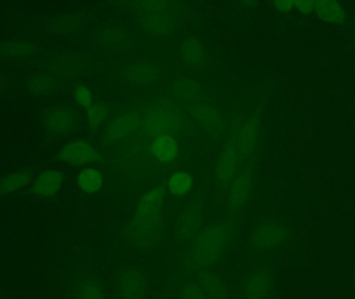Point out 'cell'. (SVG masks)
Instances as JSON below:
<instances>
[{
  "mask_svg": "<svg viewBox=\"0 0 355 299\" xmlns=\"http://www.w3.org/2000/svg\"><path fill=\"white\" fill-rule=\"evenodd\" d=\"M233 237V223L227 219L202 228L190 242L188 267L198 273L214 271L225 261Z\"/></svg>",
  "mask_w": 355,
  "mask_h": 299,
  "instance_id": "obj_1",
  "label": "cell"
},
{
  "mask_svg": "<svg viewBox=\"0 0 355 299\" xmlns=\"http://www.w3.org/2000/svg\"><path fill=\"white\" fill-rule=\"evenodd\" d=\"M166 196V187L158 186L139 200L127 232L131 250L147 253L157 246Z\"/></svg>",
  "mask_w": 355,
  "mask_h": 299,
  "instance_id": "obj_2",
  "label": "cell"
},
{
  "mask_svg": "<svg viewBox=\"0 0 355 299\" xmlns=\"http://www.w3.org/2000/svg\"><path fill=\"white\" fill-rule=\"evenodd\" d=\"M184 118L181 110L172 102L160 101L149 108L144 118V131L150 137L173 135L183 127Z\"/></svg>",
  "mask_w": 355,
  "mask_h": 299,
  "instance_id": "obj_3",
  "label": "cell"
},
{
  "mask_svg": "<svg viewBox=\"0 0 355 299\" xmlns=\"http://www.w3.org/2000/svg\"><path fill=\"white\" fill-rule=\"evenodd\" d=\"M114 299H148L149 288L145 273L135 265L119 267L110 281Z\"/></svg>",
  "mask_w": 355,
  "mask_h": 299,
  "instance_id": "obj_4",
  "label": "cell"
},
{
  "mask_svg": "<svg viewBox=\"0 0 355 299\" xmlns=\"http://www.w3.org/2000/svg\"><path fill=\"white\" fill-rule=\"evenodd\" d=\"M287 225L275 219H265L252 229L250 246L254 252L269 254L279 250L289 240Z\"/></svg>",
  "mask_w": 355,
  "mask_h": 299,
  "instance_id": "obj_5",
  "label": "cell"
},
{
  "mask_svg": "<svg viewBox=\"0 0 355 299\" xmlns=\"http://www.w3.org/2000/svg\"><path fill=\"white\" fill-rule=\"evenodd\" d=\"M70 299H110L101 280L89 271H79L71 280Z\"/></svg>",
  "mask_w": 355,
  "mask_h": 299,
  "instance_id": "obj_6",
  "label": "cell"
},
{
  "mask_svg": "<svg viewBox=\"0 0 355 299\" xmlns=\"http://www.w3.org/2000/svg\"><path fill=\"white\" fill-rule=\"evenodd\" d=\"M254 173L250 169H243L238 173L227 192V209L231 215H237L243 210L254 190Z\"/></svg>",
  "mask_w": 355,
  "mask_h": 299,
  "instance_id": "obj_7",
  "label": "cell"
},
{
  "mask_svg": "<svg viewBox=\"0 0 355 299\" xmlns=\"http://www.w3.org/2000/svg\"><path fill=\"white\" fill-rule=\"evenodd\" d=\"M44 127L48 135L54 137H64L76 126V114L64 106H52L44 112Z\"/></svg>",
  "mask_w": 355,
  "mask_h": 299,
  "instance_id": "obj_8",
  "label": "cell"
},
{
  "mask_svg": "<svg viewBox=\"0 0 355 299\" xmlns=\"http://www.w3.org/2000/svg\"><path fill=\"white\" fill-rule=\"evenodd\" d=\"M273 289L271 269L258 268L252 271L242 283V299H270Z\"/></svg>",
  "mask_w": 355,
  "mask_h": 299,
  "instance_id": "obj_9",
  "label": "cell"
},
{
  "mask_svg": "<svg viewBox=\"0 0 355 299\" xmlns=\"http://www.w3.org/2000/svg\"><path fill=\"white\" fill-rule=\"evenodd\" d=\"M240 158L239 150H238L237 139L230 142L225 147L221 156L217 161L215 167V178L219 187L225 188L231 185L232 182L237 177L239 169Z\"/></svg>",
  "mask_w": 355,
  "mask_h": 299,
  "instance_id": "obj_10",
  "label": "cell"
},
{
  "mask_svg": "<svg viewBox=\"0 0 355 299\" xmlns=\"http://www.w3.org/2000/svg\"><path fill=\"white\" fill-rule=\"evenodd\" d=\"M60 158L67 164L75 166L93 164L102 160L99 151L85 141L69 142L60 151Z\"/></svg>",
  "mask_w": 355,
  "mask_h": 299,
  "instance_id": "obj_11",
  "label": "cell"
},
{
  "mask_svg": "<svg viewBox=\"0 0 355 299\" xmlns=\"http://www.w3.org/2000/svg\"><path fill=\"white\" fill-rule=\"evenodd\" d=\"M181 60L185 66L198 69L205 66L207 62V53L200 40L190 35L185 37L180 45Z\"/></svg>",
  "mask_w": 355,
  "mask_h": 299,
  "instance_id": "obj_12",
  "label": "cell"
},
{
  "mask_svg": "<svg viewBox=\"0 0 355 299\" xmlns=\"http://www.w3.org/2000/svg\"><path fill=\"white\" fill-rule=\"evenodd\" d=\"M62 182H64V173L62 171H43L33 181V194L40 196V198H53L60 191Z\"/></svg>",
  "mask_w": 355,
  "mask_h": 299,
  "instance_id": "obj_13",
  "label": "cell"
},
{
  "mask_svg": "<svg viewBox=\"0 0 355 299\" xmlns=\"http://www.w3.org/2000/svg\"><path fill=\"white\" fill-rule=\"evenodd\" d=\"M314 14L324 22L331 25H343L347 20L345 8L334 0L315 1Z\"/></svg>",
  "mask_w": 355,
  "mask_h": 299,
  "instance_id": "obj_14",
  "label": "cell"
},
{
  "mask_svg": "<svg viewBox=\"0 0 355 299\" xmlns=\"http://www.w3.org/2000/svg\"><path fill=\"white\" fill-rule=\"evenodd\" d=\"M196 282L204 288L211 298H227V282L215 271H200L196 275Z\"/></svg>",
  "mask_w": 355,
  "mask_h": 299,
  "instance_id": "obj_15",
  "label": "cell"
},
{
  "mask_svg": "<svg viewBox=\"0 0 355 299\" xmlns=\"http://www.w3.org/2000/svg\"><path fill=\"white\" fill-rule=\"evenodd\" d=\"M139 124V118L131 114L116 119L106 129L105 139L107 142H116L128 137L137 130Z\"/></svg>",
  "mask_w": 355,
  "mask_h": 299,
  "instance_id": "obj_16",
  "label": "cell"
},
{
  "mask_svg": "<svg viewBox=\"0 0 355 299\" xmlns=\"http://www.w3.org/2000/svg\"><path fill=\"white\" fill-rule=\"evenodd\" d=\"M151 154L160 162H171L178 156V144L176 139L170 135H162L155 137L151 145Z\"/></svg>",
  "mask_w": 355,
  "mask_h": 299,
  "instance_id": "obj_17",
  "label": "cell"
},
{
  "mask_svg": "<svg viewBox=\"0 0 355 299\" xmlns=\"http://www.w3.org/2000/svg\"><path fill=\"white\" fill-rule=\"evenodd\" d=\"M146 12L148 17L145 19V26L150 33L164 35L171 31L172 23H171L170 17L164 12V8L153 6V8H146Z\"/></svg>",
  "mask_w": 355,
  "mask_h": 299,
  "instance_id": "obj_18",
  "label": "cell"
},
{
  "mask_svg": "<svg viewBox=\"0 0 355 299\" xmlns=\"http://www.w3.org/2000/svg\"><path fill=\"white\" fill-rule=\"evenodd\" d=\"M202 221L200 212L196 209L190 208L186 210L180 216L177 223V236L180 238L193 237L200 230V223Z\"/></svg>",
  "mask_w": 355,
  "mask_h": 299,
  "instance_id": "obj_19",
  "label": "cell"
},
{
  "mask_svg": "<svg viewBox=\"0 0 355 299\" xmlns=\"http://www.w3.org/2000/svg\"><path fill=\"white\" fill-rule=\"evenodd\" d=\"M257 137H258V122L257 120H250L243 127L241 133L237 137L238 150H239L241 160L252 154L256 146Z\"/></svg>",
  "mask_w": 355,
  "mask_h": 299,
  "instance_id": "obj_20",
  "label": "cell"
},
{
  "mask_svg": "<svg viewBox=\"0 0 355 299\" xmlns=\"http://www.w3.org/2000/svg\"><path fill=\"white\" fill-rule=\"evenodd\" d=\"M35 51L33 44L23 40H14L0 45V56L8 60H22Z\"/></svg>",
  "mask_w": 355,
  "mask_h": 299,
  "instance_id": "obj_21",
  "label": "cell"
},
{
  "mask_svg": "<svg viewBox=\"0 0 355 299\" xmlns=\"http://www.w3.org/2000/svg\"><path fill=\"white\" fill-rule=\"evenodd\" d=\"M190 114L192 118L204 129L209 131H214L218 128V114L211 106L206 104H196L190 108Z\"/></svg>",
  "mask_w": 355,
  "mask_h": 299,
  "instance_id": "obj_22",
  "label": "cell"
},
{
  "mask_svg": "<svg viewBox=\"0 0 355 299\" xmlns=\"http://www.w3.org/2000/svg\"><path fill=\"white\" fill-rule=\"evenodd\" d=\"M31 182V173L28 171H20L10 173L0 180V196L15 194L26 187Z\"/></svg>",
  "mask_w": 355,
  "mask_h": 299,
  "instance_id": "obj_23",
  "label": "cell"
},
{
  "mask_svg": "<svg viewBox=\"0 0 355 299\" xmlns=\"http://www.w3.org/2000/svg\"><path fill=\"white\" fill-rule=\"evenodd\" d=\"M77 184L81 191L87 194H97L103 186V177L97 169L87 167L80 171L77 178Z\"/></svg>",
  "mask_w": 355,
  "mask_h": 299,
  "instance_id": "obj_24",
  "label": "cell"
},
{
  "mask_svg": "<svg viewBox=\"0 0 355 299\" xmlns=\"http://www.w3.org/2000/svg\"><path fill=\"white\" fill-rule=\"evenodd\" d=\"M129 76L137 85L148 87V85H153L154 83H157L159 79V72L151 65H135L129 70Z\"/></svg>",
  "mask_w": 355,
  "mask_h": 299,
  "instance_id": "obj_25",
  "label": "cell"
},
{
  "mask_svg": "<svg viewBox=\"0 0 355 299\" xmlns=\"http://www.w3.org/2000/svg\"><path fill=\"white\" fill-rule=\"evenodd\" d=\"M168 190L176 196H186L193 186V178L187 171H178L168 180Z\"/></svg>",
  "mask_w": 355,
  "mask_h": 299,
  "instance_id": "obj_26",
  "label": "cell"
},
{
  "mask_svg": "<svg viewBox=\"0 0 355 299\" xmlns=\"http://www.w3.org/2000/svg\"><path fill=\"white\" fill-rule=\"evenodd\" d=\"M200 91V85L192 79H182L175 83L173 87L175 97L182 102H190L196 99Z\"/></svg>",
  "mask_w": 355,
  "mask_h": 299,
  "instance_id": "obj_27",
  "label": "cell"
},
{
  "mask_svg": "<svg viewBox=\"0 0 355 299\" xmlns=\"http://www.w3.org/2000/svg\"><path fill=\"white\" fill-rule=\"evenodd\" d=\"M51 87V79L45 74L35 75L27 83V89L33 95H45L49 93Z\"/></svg>",
  "mask_w": 355,
  "mask_h": 299,
  "instance_id": "obj_28",
  "label": "cell"
},
{
  "mask_svg": "<svg viewBox=\"0 0 355 299\" xmlns=\"http://www.w3.org/2000/svg\"><path fill=\"white\" fill-rule=\"evenodd\" d=\"M107 116V108L103 104H95L87 108V120L93 128L101 126L105 122Z\"/></svg>",
  "mask_w": 355,
  "mask_h": 299,
  "instance_id": "obj_29",
  "label": "cell"
},
{
  "mask_svg": "<svg viewBox=\"0 0 355 299\" xmlns=\"http://www.w3.org/2000/svg\"><path fill=\"white\" fill-rule=\"evenodd\" d=\"M180 298L181 299H212L205 291L204 288L196 282L185 284L180 292Z\"/></svg>",
  "mask_w": 355,
  "mask_h": 299,
  "instance_id": "obj_30",
  "label": "cell"
},
{
  "mask_svg": "<svg viewBox=\"0 0 355 299\" xmlns=\"http://www.w3.org/2000/svg\"><path fill=\"white\" fill-rule=\"evenodd\" d=\"M75 100L79 105L85 108H89L93 105L94 97L89 89L85 85H79L75 89Z\"/></svg>",
  "mask_w": 355,
  "mask_h": 299,
  "instance_id": "obj_31",
  "label": "cell"
},
{
  "mask_svg": "<svg viewBox=\"0 0 355 299\" xmlns=\"http://www.w3.org/2000/svg\"><path fill=\"white\" fill-rule=\"evenodd\" d=\"M315 1L313 0H298L294 1V10H297L298 12L302 14H312L314 12Z\"/></svg>",
  "mask_w": 355,
  "mask_h": 299,
  "instance_id": "obj_32",
  "label": "cell"
},
{
  "mask_svg": "<svg viewBox=\"0 0 355 299\" xmlns=\"http://www.w3.org/2000/svg\"><path fill=\"white\" fill-rule=\"evenodd\" d=\"M275 10L281 12H291L294 10V1L292 0H281V1L273 2Z\"/></svg>",
  "mask_w": 355,
  "mask_h": 299,
  "instance_id": "obj_33",
  "label": "cell"
},
{
  "mask_svg": "<svg viewBox=\"0 0 355 299\" xmlns=\"http://www.w3.org/2000/svg\"><path fill=\"white\" fill-rule=\"evenodd\" d=\"M2 85H3V83H2L1 78H0V89H1Z\"/></svg>",
  "mask_w": 355,
  "mask_h": 299,
  "instance_id": "obj_34",
  "label": "cell"
}]
</instances>
